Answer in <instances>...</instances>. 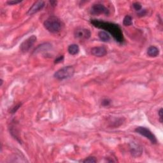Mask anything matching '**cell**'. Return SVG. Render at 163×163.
Returning a JSON list of instances; mask_svg holds the SVG:
<instances>
[{"instance_id":"cell-1","label":"cell","mask_w":163,"mask_h":163,"mask_svg":"<svg viewBox=\"0 0 163 163\" xmlns=\"http://www.w3.org/2000/svg\"><path fill=\"white\" fill-rule=\"evenodd\" d=\"M91 23L94 27L107 31L110 34H111L115 40L118 43L122 44L124 42V38L122 31L119 25L97 19L91 20Z\"/></svg>"},{"instance_id":"cell-2","label":"cell","mask_w":163,"mask_h":163,"mask_svg":"<svg viewBox=\"0 0 163 163\" xmlns=\"http://www.w3.org/2000/svg\"><path fill=\"white\" fill-rule=\"evenodd\" d=\"M44 25L45 28L52 33H59L63 28L62 21L56 16H51L46 19Z\"/></svg>"},{"instance_id":"cell-3","label":"cell","mask_w":163,"mask_h":163,"mask_svg":"<svg viewBox=\"0 0 163 163\" xmlns=\"http://www.w3.org/2000/svg\"><path fill=\"white\" fill-rule=\"evenodd\" d=\"M75 73L74 68L71 66H65L57 70L54 75V77L57 80H63L72 77Z\"/></svg>"},{"instance_id":"cell-4","label":"cell","mask_w":163,"mask_h":163,"mask_svg":"<svg viewBox=\"0 0 163 163\" xmlns=\"http://www.w3.org/2000/svg\"><path fill=\"white\" fill-rule=\"evenodd\" d=\"M135 132L149 140L152 144H156L157 143V140L155 136L148 128L142 127V126H139V127H137L135 129Z\"/></svg>"},{"instance_id":"cell-5","label":"cell","mask_w":163,"mask_h":163,"mask_svg":"<svg viewBox=\"0 0 163 163\" xmlns=\"http://www.w3.org/2000/svg\"><path fill=\"white\" fill-rule=\"evenodd\" d=\"M37 40L36 36L35 35H32L29 36L26 40H25L22 44L20 45V51L23 52V53H26L28 52L30 49L33 46V45L35 44V42Z\"/></svg>"},{"instance_id":"cell-6","label":"cell","mask_w":163,"mask_h":163,"mask_svg":"<svg viewBox=\"0 0 163 163\" xmlns=\"http://www.w3.org/2000/svg\"><path fill=\"white\" fill-rule=\"evenodd\" d=\"M91 14L94 15H99L101 14H109V10L102 4H95L91 8Z\"/></svg>"},{"instance_id":"cell-7","label":"cell","mask_w":163,"mask_h":163,"mask_svg":"<svg viewBox=\"0 0 163 163\" xmlns=\"http://www.w3.org/2000/svg\"><path fill=\"white\" fill-rule=\"evenodd\" d=\"M75 38L80 40H87L91 37V33L89 29L85 28H78L74 32Z\"/></svg>"},{"instance_id":"cell-8","label":"cell","mask_w":163,"mask_h":163,"mask_svg":"<svg viewBox=\"0 0 163 163\" xmlns=\"http://www.w3.org/2000/svg\"><path fill=\"white\" fill-rule=\"evenodd\" d=\"M45 7V2L43 1H38L33 3L32 6L29 9L27 14L28 15H32L38 12L43 9Z\"/></svg>"},{"instance_id":"cell-9","label":"cell","mask_w":163,"mask_h":163,"mask_svg":"<svg viewBox=\"0 0 163 163\" xmlns=\"http://www.w3.org/2000/svg\"><path fill=\"white\" fill-rule=\"evenodd\" d=\"M130 152L133 157H138L142 154L143 148L139 144L133 142L130 143Z\"/></svg>"},{"instance_id":"cell-10","label":"cell","mask_w":163,"mask_h":163,"mask_svg":"<svg viewBox=\"0 0 163 163\" xmlns=\"http://www.w3.org/2000/svg\"><path fill=\"white\" fill-rule=\"evenodd\" d=\"M91 54L94 56L101 57L107 54V50L104 47H95L91 49Z\"/></svg>"},{"instance_id":"cell-11","label":"cell","mask_w":163,"mask_h":163,"mask_svg":"<svg viewBox=\"0 0 163 163\" xmlns=\"http://www.w3.org/2000/svg\"><path fill=\"white\" fill-rule=\"evenodd\" d=\"M159 54V50L155 46H150L147 49V55L150 57H155Z\"/></svg>"},{"instance_id":"cell-12","label":"cell","mask_w":163,"mask_h":163,"mask_svg":"<svg viewBox=\"0 0 163 163\" xmlns=\"http://www.w3.org/2000/svg\"><path fill=\"white\" fill-rule=\"evenodd\" d=\"M68 51L69 54L72 56H75L79 53L80 48L77 44H71L68 48Z\"/></svg>"},{"instance_id":"cell-13","label":"cell","mask_w":163,"mask_h":163,"mask_svg":"<svg viewBox=\"0 0 163 163\" xmlns=\"http://www.w3.org/2000/svg\"><path fill=\"white\" fill-rule=\"evenodd\" d=\"M98 36H99V38L103 41L106 42V41H108L110 40V36L108 35V33L103 31H99L98 33Z\"/></svg>"},{"instance_id":"cell-14","label":"cell","mask_w":163,"mask_h":163,"mask_svg":"<svg viewBox=\"0 0 163 163\" xmlns=\"http://www.w3.org/2000/svg\"><path fill=\"white\" fill-rule=\"evenodd\" d=\"M123 24L125 26H129L133 24V19L130 15H126L123 20Z\"/></svg>"},{"instance_id":"cell-15","label":"cell","mask_w":163,"mask_h":163,"mask_svg":"<svg viewBox=\"0 0 163 163\" xmlns=\"http://www.w3.org/2000/svg\"><path fill=\"white\" fill-rule=\"evenodd\" d=\"M96 162H97V159L96 157H89L85 160L83 161V162L84 163H95Z\"/></svg>"},{"instance_id":"cell-16","label":"cell","mask_w":163,"mask_h":163,"mask_svg":"<svg viewBox=\"0 0 163 163\" xmlns=\"http://www.w3.org/2000/svg\"><path fill=\"white\" fill-rule=\"evenodd\" d=\"M133 6L134 9L138 12H140L142 10V6H141V5L140 3H138V2L134 3L133 4Z\"/></svg>"},{"instance_id":"cell-17","label":"cell","mask_w":163,"mask_h":163,"mask_svg":"<svg viewBox=\"0 0 163 163\" xmlns=\"http://www.w3.org/2000/svg\"><path fill=\"white\" fill-rule=\"evenodd\" d=\"M63 61H64V56H61L59 57H57V58L55 60L54 63L55 64H59V63L62 62Z\"/></svg>"},{"instance_id":"cell-18","label":"cell","mask_w":163,"mask_h":163,"mask_svg":"<svg viewBox=\"0 0 163 163\" xmlns=\"http://www.w3.org/2000/svg\"><path fill=\"white\" fill-rule=\"evenodd\" d=\"M110 104V101L108 99H104V100L102 101V105L104 107L108 106Z\"/></svg>"},{"instance_id":"cell-19","label":"cell","mask_w":163,"mask_h":163,"mask_svg":"<svg viewBox=\"0 0 163 163\" xmlns=\"http://www.w3.org/2000/svg\"><path fill=\"white\" fill-rule=\"evenodd\" d=\"M20 106H21V104H19L16 105V106H15V107H14L13 108V109L12 110L11 113H14L16 112L17 111V110H18V109L20 108Z\"/></svg>"},{"instance_id":"cell-20","label":"cell","mask_w":163,"mask_h":163,"mask_svg":"<svg viewBox=\"0 0 163 163\" xmlns=\"http://www.w3.org/2000/svg\"><path fill=\"white\" fill-rule=\"evenodd\" d=\"M158 114L159 115V120L160 122L162 123V108H161L158 112Z\"/></svg>"},{"instance_id":"cell-21","label":"cell","mask_w":163,"mask_h":163,"mask_svg":"<svg viewBox=\"0 0 163 163\" xmlns=\"http://www.w3.org/2000/svg\"><path fill=\"white\" fill-rule=\"evenodd\" d=\"M20 2H21V1H14V0H12V1H8L7 3L10 5H13L19 3Z\"/></svg>"},{"instance_id":"cell-22","label":"cell","mask_w":163,"mask_h":163,"mask_svg":"<svg viewBox=\"0 0 163 163\" xmlns=\"http://www.w3.org/2000/svg\"><path fill=\"white\" fill-rule=\"evenodd\" d=\"M3 83V80L2 79H1V85H0V86H2Z\"/></svg>"}]
</instances>
